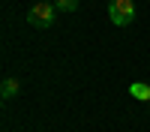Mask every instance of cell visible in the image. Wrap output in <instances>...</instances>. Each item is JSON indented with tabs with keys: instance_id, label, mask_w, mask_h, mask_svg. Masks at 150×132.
<instances>
[{
	"instance_id": "cell-4",
	"label": "cell",
	"mask_w": 150,
	"mask_h": 132,
	"mask_svg": "<svg viewBox=\"0 0 150 132\" xmlns=\"http://www.w3.org/2000/svg\"><path fill=\"white\" fill-rule=\"evenodd\" d=\"M18 90H21V84H18L15 78H6V81H3V87H0V93H3V99H12V96H15Z\"/></svg>"
},
{
	"instance_id": "cell-5",
	"label": "cell",
	"mask_w": 150,
	"mask_h": 132,
	"mask_svg": "<svg viewBox=\"0 0 150 132\" xmlns=\"http://www.w3.org/2000/svg\"><path fill=\"white\" fill-rule=\"evenodd\" d=\"M54 9H60V12H75V9H78V0H54Z\"/></svg>"
},
{
	"instance_id": "cell-1",
	"label": "cell",
	"mask_w": 150,
	"mask_h": 132,
	"mask_svg": "<svg viewBox=\"0 0 150 132\" xmlns=\"http://www.w3.org/2000/svg\"><path fill=\"white\" fill-rule=\"evenodd\" d=\"M54 15H57V9L48 3V0H39L36 6H30V12H27V21L33 24V27H39V30H45V27H51L54 24Z\"/></svg>"
},
{
	"instance_id": "cell-3",
	"label": "cell",
	"mask_w": 150,
	"mask_h": 132,
	"mask_svg": "<svg viewBox=\"0 0 150 132\" xmlns=\"http://www.w3.org/2000/svg\"><path fill=\"white\" fill-rule=\"evenodd\" d=\"M129 96H132V99H138V102H150V84L132 81V84H129Z\"/></svg>"
},
{
	"instance_id": "cell-2",
	"label": "cell",
	"mask_w": 150,
	"mask_h": 132,
	"mask_svg": "<svg viewBox=\"0 0 150 132\" xmlns=\"http://www.w3.org/2000/svg\"><path fill=\"white\" fill-rule=\"evenodd\" d=\"M108 15L117 27H126L135 18V0H111L108 3Z\"/></svg>"
}]
</instances>
